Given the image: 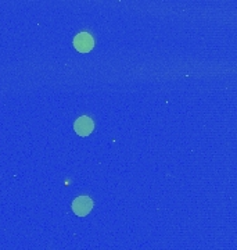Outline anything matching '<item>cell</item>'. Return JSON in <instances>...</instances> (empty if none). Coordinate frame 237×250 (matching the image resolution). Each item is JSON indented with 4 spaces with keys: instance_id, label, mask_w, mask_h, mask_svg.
Wrapping results in <instances>:
<instances>
[{
    "instance_id": "cell-1",
    "label": "cell",
    "mask_w": 237,
    "mask_h": 250,
    "mask_svg": "<svg viewBox=\"0 0 237 250\" xmlns=\"http://www.w3.org/2000/svg\"><path fill=\"white\" fill-rule=\"evenodd\" d=\"M74 47L79 53H88L95 47V39L89 32H80L74 38Z\"/></svg>"
},
{
    "instance_id": "cell-3",
    "label": "cell",
    "mask_w": 237,
    "mask_h": 250,
    "mask_svg": "<svg viewBox=\"0 0 237 250\" xmlns=\"http://www.w3.org/2000/svg\"><path fill=\"white\" fill-rule=\"evenodd\" d=\"M74 129H75V132L80 136H88L93 132V129H95V123H93V120L88 116H82L79 117L78 120L75 121V124H74Z\"/></svg>"
},
{
    "instance_id": "cell-2",
    "label": "cell",
    "mask_w": 237,
    "mask_h": 250,
    "mask_svg": "<svg viewBox=\"0 0 237 250\" xmlns=\"http://www.w3.org/2000/svg\"><path fill=\"white\" fill-rule=\"evenodd\" d=\"M93 208V200L89 196H79L72 202V211L78 217L88 215Z\"/></svg>"
}]
</instances>
